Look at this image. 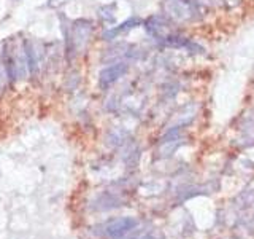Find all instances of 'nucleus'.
I'll list each match as a JSON object with an SVG mask.
<instances>
[{"instance_id":"nucleus-6","label":"nucleus","mask_w":254,"mask_h":239,"mask_svg":"<svg viewBox=\"0 0 254 239\" xmlns=\"http://www.w3.org/2000/svg\"><path fill=\"white\" fill-rule=\"evenodd\" d=\"M183 2H192V0H183Z\"/></svg>"},{"instance_id":"nucleus-3","label":"nucleus","mask_w":254,"mask_h":239,"mask_svg":"<svg viewBox=\"0 0 254 239\" xmlns=\"http://www.w3.org/2000/svg\"><path fill=\"white\" fill-rule=\"evenodd\" d=\"M135 227H137V220L132 219V217H123V219L110 222L107 225L105 233L111 239H119V238L126 236L129 231H132Z\"/></svg>"},{"instance_id":"nucleus-4","label":"nucleus","mask_w":254,"mask_h":239,"mask_svg":"<svg viewBox=\"0 0 254 239\" xmlns=\"http://www.w3.org/2000/svg\"><path fill=\"white\" fill-rule=\"evenodd\" d=\"M24 53H26V59H27V67L30 70V74L37 75L38 74V59H37V53L35 48L29 40L24 42Z\"/></svg>"},{"instance_id":"nucleus-2","label":"nucleus","mask_w":254,"mask_h":239,"mask_svg":"<svg viewBox=\"0 0 254 239\" xmlns=\"http://www.w3.org/2000/svg\"><path fill=\"white\" fill-rule=\"evenodd\" d=\"M127 69H129V66H127L126 62H116L113 66L105 67L99 75V85L103 88V90H107V88H110L126 74Z\"/></svg>"},{"instance_id":"nucleus-5","label":"nucleus","mask_w":254,"mask_h":239,"mask_svg":"<svg viewBox=\"0 0 254 239\" xmlns=\"http://www.w3.org/2000/svg\"><path fill=\"white\" fill-rule=\"evenodd\" d=\"M137 24H138V19H129V21L123 22L121 26L108 29V30L105 32V34H103V38H105V40H113V38H116L119 34H124L126 30H129V29H132L133 26H137Z\"/></svg>"},{"instance_id":"nucleus-1","label":"nucleus","mask_w":254,"mask_h":239,"mask_svg":"<svg viewBox=\"0 0 254 239\" xmlns=\"http://www.w3.org/2000/svg\"><path fill=\"white\" fill-rule=\"evenodd\" d=\"M92 34V22L91 21H84L79 19L75 21L73 26H70V34L65 30V37H67V53L70 51H76L81 53L87 42H89V37Z\"/></svg>"}]
</instances>
